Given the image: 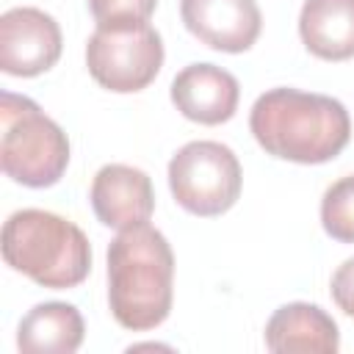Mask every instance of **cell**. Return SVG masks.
<instances>
[{"mask_svg": "<svg viewBox=\"0 0 354 354\" xmlns=\"http://www.w3.org/2000/svg\"><path fill=\"white\" fill-rule=\"evenodd\" d=\"M249 130L271 158L315 166L346 149L351 119L346 105L335 97L277 86L254 100Z\"/></svg>", "mask_w": 354, "mask_h": 354, "instance_id": "cell-1", "label": "cell"}, {"mask_svg": "<svg viewBox=\"0 0 354 354\" xmlns=\"http://www.w3.org/2000/svg\"><path fill=\"white\" fill-rule=\"evenodd\" d=\"M174 301V252L149 221L122 230L108 243V304L119 326H160Z\"/></svg>", "mask_w": 354, "mask_h": 354, "instance_id": "cell-2", "label": "cell"}, {"mask_svg": "<svg viewBox=\"0 0 354 354\" xmlns=\"http://www.w3.org/2000/svg\"><path fill=\"white\" fill-rule=\"evenodd\" d=\"M0 249L6 266L53 290L75 288L91 271L86 232L75 221L39 207H25L6 218Z\"/></svg>", "mask_w": 354, "mask_h": 354, "instance_id": "cell-3", "label": "cell"}, {"mask_svg": "<svg viewBox=\"0 0 354 354\" xmlns=\"http://www.w3.org/2000/svg\"><path fill=\"white\" fill-rule=\"evenodd\" d=\"M0 166L25 188L55 185L69 166V138L30 97L0 94Z\"/></svg>", "mask_w": 354, "mask_h": 354, "instance_id": "cell-4", "label": "cell"}, {"mask_svg": "<svg viewBox=\"0 0 354 354\" xmlns=\"http://www.w3.org/2000/svg\"><path fill=\"white\" fill-rule=\"evenodd\" d=\"M86 66L113 94L141 91L163 66V39L149 22H102L86 41Z\"/></svg>", "mask_w": 354, "mask_h": 354, "instance_id": "cell-5", "label": "cell"}, {"mask_svg": "<svg viewBox=\"0 0 354 354\" xmlns=\"http://www.w3.org/2000/svg\"><path fill=\"white\" fill-rule=\"evenodd\" d=\"M243 185L238 155L221 141H188L169 160V191L174 202L202 218L227 213Z\"/></svg>", "mask_w": 354, "mask_h": 354, "instance_id": "cell-6", "label": "cell"}, {"mask_svg": "<svg viewBox=\"0 0 354 354\" xmlns=\"http://www.w3.org/2000/svg\"><path fill=\"white\" fill-rule=\"evenodd\" d=\"M64 36L47 11L14 6L0 17V69L11 77H36L61 58Z\"/></svg>", "mask_w": 354, "mask_h": 354, "instance_id": "cell-7", "label": "cell"}, {"mask_svg": "<svg viewBox=\"0 0 354 354\" xmlns=\"http://www.w3.org/2000/svg\"><path fill=\"white\" fill-rule=\"evenodd\" d=\"M180 19L191 36L218 53H246L263 28L257 0H180Z\"/></svg>", "mask_w": 354, "mask_h": 354, "instance_id": "cell-8", "label": "cell"}, {"mask_svg": "<svg viewBox=\"0 0 354 354\" xmlns=\"http://www.w3.org/2000/svg\"><path fill=\"white\" fill-rule=\"evenodd\" d=\"M88 199L100 224L116 232L147 224L155 210L149 174L127 163H105L91 180Z\"/></svg>", "mask_w": 354, "mask_h": 354, "instance_id": "cell-9", "label": "cell"}, {"mask_svg": "<svg viewBox=\"0 0 354 354\" xmlns=\"http://www.w3.org/2000/svg\"><path fill=\"white\" fill-rule=\"evenodd\" d=\"M169 94L174 108L185 119L196 124H221L235 116L241 86L232 72L216 64L199 61V64L183 66L174 75Z\"/></svg>", "mask_w": 354, "mask_h": 354, "instance_id": "cell-10", "label": "cell"}, {"mask_svg": "<svg viewBox=\"0 0 354 354\" xmlns=\"http://www.w3.org/2000/svg\"><path fill=\"white\" fill-rule=\"evenodd\" d=\"M266 348L277 354H337L340 329L335 318L310 301H290L274 310L266 324Z\"/></svg>", "mask_w": 354, "mask_h": 354, "instance_id": "cell-11", "label": "cell"}, {"mask_svg": "<svg viewBox=\"0 0 354 354\" xmlns=\"http://www.w3.org/2000/svg\"><path fill=\"white\" fill-rule=\"evenodd\" d=\"M83 337V315L66 301H41L30 307L17 326V348L25 354H72Z\"/></svg>", "mask_w": 354, "mask_h": 354, "instance_id": "cell-12", "label": "cell"}, {"mask_svg": "<svg viewBox=\"0 0 354 354\" xmlns=\"http://www.w3.org/2000/svg\"><path fill=\"white\" fill-rule=\"evenodd\" d=\"M299 36L321 61L354 58V0H304Z\"/></svg>", "mask_w": 354, "mask_h": 354, "instance_id": "cell-13", "label": "cell"}, {"mask_svg": "<svg viewBox=\"0 0 354 354\" xmlns=\"http://www.w3.org/2000/svg\"><path fill=\"white\" fill-rule=\"evenodd\" d=\"M321 227L340 243H354V174L335 180L321 196Z\"/></svg>", "mask_w": 354, "mask_h": 354, "instance_id": "cell-14", "label": "cell"}, {"mask_svg": "<svg viewBox=\"0 0 354 354\" xmlns=\"http://www.w3.org/2000/svg\"><path fill=\"white\" fill-rule=\"evenodd\" d=\"M158 0H88V11L102 22H149Z\"/></svg>", "mask_w": 354, "mask_h": 354, "instance_id": "cell-15", "label": "cell"}, {"mask_svg": "<svg viewBox=\"0 0 354 354\" xmlns=\"http://www.w3.org/2000/svg\"><path fill=\"white\" fill-rule=\"evenodd\" d=\"M329 293H332V301L337 304V310H343L346 315L354 318V257L343 260L335 268L332 282H329Z\"/></svg>", "mask_w": 354, "mask_h": 354, "instance_id": "cell-16", "label": "cell"}]
</instances>
